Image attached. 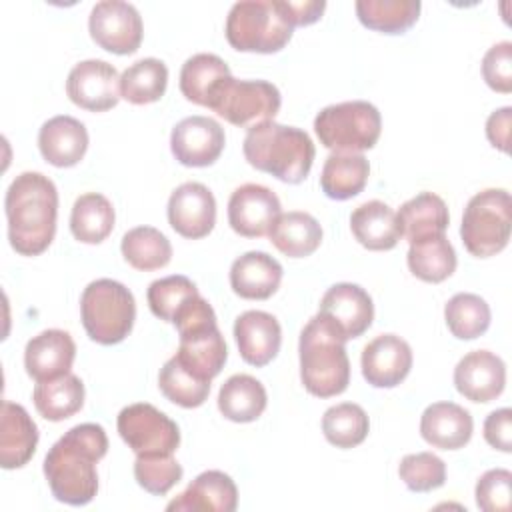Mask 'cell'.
<instances>
[{
	"mask_svg": "<svg viewBox=\"0 0 512 512\" xmlns=\"http://www.w3.org/2000/svg\"><path fill=\"white\" fill-rule=\"evenodd\" d=\"M108 452V436L100 424L86 422L58 438L44 458V476L58 502L84 506L98 492L96 464Z\"/></svg>",
	"mask_w": 512,
	"mask_h": 512,
	"instance_id": "obj_1",
	"label": "cell"
},
{
	"mask_svg": "<svg viewBox=\"0 0 512 512\" xmlns=\"http://www.w3.org/2000/svg\"><path fill=\"white\" fill-rule=\"evenodd\" d=\"M10 246L22 256L42 254L54 240L58 190L40 172L18 174L4 198Z\"/></svg>",
	"mask_w": 512,
	"mask_h": 512,
	"instance_id": "obj_2",
	"label": "cell"
},
{
	"mask_svg": "<svg viewBox=\"0 0 512 512\" xmlns=\"http://www.w3.org/2000/svg\"><path fill=\"white\" fill-rule=\"evenodd\" d=\"M346 338L332 320L316 314L300 332V380L316 398L342 394L350 384V360Z\"/></svg>",
	"mask_w": 512,
	"mask_h": 512,
	"instance_id": "obj_3",
	"label": "cell"
},
{
	"mask_svg": "<svg viewBox=\"0 0 512 512\" xmlns=\"http://www.w3.org/2000/svg\"><path fill=\"white\" fill-rule=\"evenodd\" d=\"M242 152L252 168L272 174L286 184H300L316 156L314 142L304 130L274 120L250 126Z\"/></svg>",
	"mask_w": 512,
	"mask_h": 512,
	"instance_id": "obj_4",
	"label": "cell"
},
{
	"mask_svg": "<svg viewBox=\"0 0 512 512\" xmlns=\"http://www.w3.org/2000/svg\"><path fill=\"white\" fill-rule=\"evenodd\" d=\"M80 318L90 340L112 346L122 342L134 326L136 302L118 280L98 278L80 296Z\"/></svg>",
	"mask_w": 512,
	"mask_h": 512,
	"instance_id": "obj_5",
	"label": "cell"
},
{
	"mask_svg": "<svg viewBox=\"0 0 512 512\" xmlns=\"http://www.w3.org/2000/svg\"><path fill=\"white\" fill-rule=\"evenodd\" d=\"M292 26L286 22L278 0H242L236 2L226 18V40L238 52L274 54L292 38Z\"/></svg>",
	"mask_w": 512,
	"mask_h": 512,
	"instance_id": "obj_6",
	"label": "cell"
},
{
	"mask_svg": "<svg viewBox=\"0 0 512 512\" xmlns=\"http://www.w3.org/2000/svg\"><path fill=\"white\" fill-rule=\"evenodd\" d=\"M512 230V198L504 188L474 194L462 214L460 238L476 258H490L508 246Z\"/></svg>",
	"mask_w": 512,
	"mask_h": 512,
	"instance_id": "obj_7",
	"label": "cell"
},
{
	"mask_svg": "<svg viewBox=\"0 0 512 512\" xmlns=\"http://www.w3.org/2000/svg\"><path fill=\"white\" fill-rule=\"evenodd\" d=\"M382 118L374 104L348 100L330 104L314 118V132L320 144L332 152H364L380 138Z\"/></svg>",
	"mask_w": 512,
	"mask_h": 512,
	"instance_id": "obj_8",
	"label": "cell"
},
{
	"mask_svg": "<svg viewBox=\"0 0 512 512\" xmlns=\"http://www.w3.org/2000/svg\"><path fill=\"white\" fill-rule=\"evenodd\" d=\"M280 104V90L272 82L236 80L230 74L214 88L206 108L234 126L250 128L254 124L274 120Z\"/></svg>",
	"mask_w": 512,
	"mask_h": 512,
	"instance_id": "obj_9",
	"label": "cell"
},
{
	"mask_svg": "<svg viewBox=\"0 0 512 512\" xmlns=\"http://www.w3.org/2000/svg\"><path fill=\"white\" fill-rule=\"evenodd\" d=\"M116 428L136 456L174 454L180 446L178 424L148 402H136L122 408Z\"/></svg>",
	"mask_w": 512,
	"mask_h": 512,
	"instance_id": "obj_10",
	"label": "cell"
},
{
	"mask_svg": "<svg viewBox=\"0 0 512 512\" xmlns=\"http://www.w3.org/2000/svg\"><path fill=\"white\" fill-rule=\"evenodd\" d=\"M92 40L106 52L134 54L142 42V18L138 10L122 0H102L94 4L88 18Z\"/></svg>",
	"mask_w": 512,
	"mask_h": 512,
	"instance_id": "obj_11",
	"label": "cell"
},
{
	"mask_svg": "<svg viewBox=\"0 0 512 512\" xmlns=\"http://www.w3.org/2000/svg\"><path fill=\"white\" fill-rule=\"evenodd\" d=\"M66 94L88 112H106L122 98L118 70L106 60H82L68 74Z\"/></svg>",
	"mask_w": 512,
	"mask_h": 512,
	"instance_id": "obj_12",
	"label": "cell"
},
{
	"mask_svg": "<svg viewBox=\"0 0 512 512\" xmlns=\"http://www.w3.org/2000/svg\"><path fill=\"white\" fill-rule=\"evenodd\" d=\"M226 144L224 128L208 116H188L170 134V150L182 166L204 168L214 164Z\"/></svg>",
	"mask_w": 512,
	"mask_h": 512,
	"instance_id": "obj_13",
	"label": "cell"
},
{
	"mask_svg": "<svg viewBox=\"0 0 512 512\" xmlns=\"http://www.w3.org/2000/svg\"><path fill=\"white\" fill-rule=\"evenodd\" d=\"M168 222L180 236L200 240L216 224V200L208 186L184 182L168 198Z\"/></svg>",
	"mask_w": 512,
	"mask_h": 512,
	"instance_id": "obj_14",
	"label": "cell"
},
{
	"mask_svg": "<svg viewBox=\"0 0 512 512\" xmlns=\"http://www.w3.org/2000/svg\"><path fill=\"white\" fill-rule=\"evenodd\" d=\"M278 216L280 200L268 186L262 184H242L228 200V224L244 238L266 236Z\"/></svg>",
	"mask_w": 512,
	"mask_h": 512,
	"instance_id": "obj_15",
	"label": "cell"
},
{
	"mask_svg": "<svg viewBox=\"0 0 512 512\" xmlns=\"http://www.w3.org/2000/svg\"><path fill=\"white\" fill-rule=\"evenodd\" d=\"M412 348L396 334H380L362 350V376L374 388L398 386L412 368Z\"/></svg>",
	"mask_w": 512,
	"mask_h": 512,
	"instance_id": "obj_16",
	"label": "cell"
},
{
	"mask_svg": "<svg viewBox=\"0 0 512 512\" xmlns=\"http://www.w3.org/2000/svg\"><path fill=\"white\" fill-rule=\"evenodd\" d=\"M318 312L332 320L346 340L362 336L374 320V304L370 294L352 282L330 286L320 300Z\"/></svg>",
	"mask_w": 512,
	"mask_h": 512,
	"instance_id": "obj_17",
	"label": "cell"
},
{
	"mask_svg": "<svg viewBox=\"0 0 512 512\" xmlns=\"http://www.w3.org/2000/svg\"><path fill=\"white\" fill-rule=\"evenodd\" d=\"M454 386L470 402L496 400L506 386V364L490 350H474L454 368Z\"/></svg>",
	"mask_w": 512,
	"mask_h": 512,
	"instance_id": "obj_18",
	"label": "cell"
},
{
	"mask_svg": "<svg viewBox=\"0 0 512 512\" xmlns=\"http://www.w3.org/2000/svg\"><path fill=\"white\" fill-rule=\"evenodd\" d=\"M76 344L66 330L50 328L32 336L24 348V368L36 382L54 380L70 372Z\"/></svg>",
	"mask_w": 512,
	"mask_h": 512,
	"instance_id": "obj_19",
	"label": "cell"
},
{
	"mask_svg": "<svg viewBox=\"0 0 512 512\" xmlns=\"http://www.w3.org/2000/svg\"><path fill=\"white\" fill-rule=\"evenodd\" d=\"M234 338L242 360L262 368L280 352L282 328L272 314L264 310H246L234 322Z\"/></svg>",
	"mask_w": 512,
	"mask_h": 512,
	"instance_id": "obj_20",
	"label": "cell"
},
{
	"mask_svg": "<svg viewBox=\"0 0 512 512\" xmlns=\"http://www.w3.org/2000/svg\"><path fill=\"white\" fill-rule=\"evenodd\" d=\"M238 506V488L222 470L198 474L188 488L168 502V512H234Z\"/></svg>",
	"mask_w": 512,
	"mask_h": 512,
	"instance_id": "obj_21",
	"label": "cell"
},
{
	"mask_svg": "<svg viewBox=\"0 0 512 512\" xmlns=\"http://www.w3.org/2000/svg\"><path fill=\"white\" fill-rule=\"evenodd\" d=\"M38 148L42 158L56 168L76 166L88 150V130L72 116H54L42 124Z\"/></svg>",
	"mask_w": 512,
	"mask_h": 512,
	"instance_id": "obj_22",
	"label": "cell"
},
{
	"mask_svg": "<svg viewBox=\"0 0 512 512\" xmlns=\"http://www.w3.org/2000/svg\"><path fill=\"white\" fill-rule=\"evenodd\" d=\"M474 432V420L456 402H434L420 418V436L434 448L458 450L466 446Z\"/></svg>",
	"mask_w": 512,
	"mask_h": 512,
	"instance_id": "obj_23",
	"label": "cell"
},
{
	"mask_svg": "<svg viewBox=\"0 0 512 512\" xmlns=\"http://www.w3.org/2000/svg\"><path fill=\"white\" fill-rule=\"evenodd\" d=\"M38 446V426L24 406L4 400L0 420V466L4 470L22 468L30 462Z\"/></svg>",
	"mask_w": 512,
	"mask_h": 512,
	"instance_id": "obj_24",
	"label": "cell"
},
{
	"mask_svg": "<svg viewBox=\"0 0 512 512\" xmlns=\"http://www.w3.org/2000/svg\"><path fill=\"white\" fill-rule=\"evenodd\" d=\"M282 282V266L266 252L252 250L238 256L230 266V286L246 300L270 298Z\"/></svg>",
	"mask_w": 512,
	"mask_h": 512,
	"instance_id": "obj_25",
	"label": "cell"
},
{
	"mask_svg": "<svg viewBox=\"0 0 512 512\" xmlns=\"http://www.w3.org/2000/svg\"><path fill=\"white\" fill-rule=\"evenodd\" d=\"M350 230L364 248L374 252L392 250L402 238L396 212L380 200L360 204L350 214Z\"/></svg>",
	"mask_w": 512,
	"mask_h": 512,
	"instance_id": "obj_26",
	"label": "cell"
},
{
	"mask_svg": "<svg viewBox=\"0 0 512 512\" xmlns=\"http://www.w3.org/2000/svg\"><path fill=\"white\" fill-rule=\"evenodd\" d=\"M268 238L284 256L304 258L318 250L322 242V226L308 212H280L268 230Z\"/></svg>",
	"mask_w": 512,
	"mask_h": 512,
	"instance_id": "obj_27",
	"label": "cell"
},
{
	"mask_svg": "<svg viewBox=\"0 0 512 512\" xmlns=\"http://www.w3.org/2000/svg\"><path fill=\"white\" fill-rule=\"evenodd\" d=\"M402 236L412 244L430 236L444 234L450 224L446 202L434 192H420L406 200L396 212Z\"/></svg>",
	"mask_w": 512,
	"mask_h": 512,
	"instance_id": "obj_28",
	"label": "cell"
},
{
	"mask_svg": "<svg viewBox=\"0 0 512 512\" xmlns=\"http://www.w3.org/2000/svg\"><path fill=\"white\" fill-rule=\"evenodd\" d=\"M370 176V164L360 152H332L320 174V188L332 200L358 196Z\"/></svg>",
	"mask_w": 512,
	"mask_h": 512,
	"instance_id": "obj_29",
	"label": "cell"
},
{
	"mask_svg": "<svg viewBox=\"0 0 512 512\" xmlns=\"http://www.w3.org/2000/svg\"><path fill=\"white\" fill-rule=\"evenodd\" d=\"M268 404L266 388L250 374L230 376L218 392V410L230 422L246 424L262 416Z\"/></svg>",
	"mask_w": 512,
	"mask_h": 512,
	"instance_id": "obj_30",
	"label": "cell"
},
{
	"mask_svg": "<svg viewBox=\"0 0 512 512\" xmlns=\"http://www.w3.org/2000/svg\"><path fill=\"white\" fill-rule=\"evenodd\" d=\"M32 400L42 418L62 422L84 406V384L76 374L68 372L54 380L38 382L34 386Z\"/></svg>",
	"mask_w": 512,
	"mask_h": 512,
	"instance_id": "obj_31",
	"label": "cell"
},
{
	"mask_svg": "<svg viewBox=\"0 0 512 512\" xmlns=\"http://www.w3.org/2000/svg\"><path fill=\"white\" fill-rule=\"evenodd\" d=\"M114 220L112 202L98 192H86L72 206L70 232L78 242L100 244L114 230Z\"/></svg>",
	"mask_w": 512,
	"mask_h": 512,
	"instance_id": "obj_32",
	"label": "cell"
},
{
	"mask_svg": "<svg viewBox=\"0 0 512 512\" xmlns=\"http://www.w3.org/2000/svg\"><path fill=\"white\" fill-rule=\"evenodd\" d=\"M408 268L424 282H444L456 270V250L444 234L416 240L408 248Z\"/></svg>",
	"mask_w": 512,
	"mask_h": 512,
	"instance_id": "obj_33",
	"label": "cell"
},
{
	"mask_svg": "<svg viewBox=\"0 0 512 512\" xmlns=\"http://www.w3.org/2000/svg\"><path fill=\"white\" fill-rule=\"evenodd\" d=\"M354 8L362 26L382 34H402L416 24L422 4L418 0H358Z\"/></svg>",
	"mask_w": 512,
	"mask_h": 512,
	"instance_id": "obj_34",
	"label": "cell"
},
{
	"mask_svg": "<svg viewBox=\"0 0 512 512\" xmlns=\"http://www.w3.org/2000/svg\"><path fill=\"white\" fill-rule=\"evenodd\" d=\"M226 76H230V68L220 56L208 52L194 54L182 64L180 92L186 100L206 108L210 94Z\"/></svg>",
	"mask_w": 512,
	"mask_h": 512,
	"instance_id": "obj_35",
	"label": "cell"
},
{
	"mask_svg": "<svg viewBox=\"0 0 512 512\" xmlns=\"http://www.w3.org/2000/svg\"><path fill=\"white\" fill-rule=\"evenodd\" d=\"M120 250L124 260L142 272L164 268L172 260L170 240L154 226H136L122 236Z\"/></svg>",
	"mask_w": 512,
	"mask_h": 512,
	"instance_id": "obj_36",
	"label": "cell"
},
{
	"mask_svg": "<svg viewBox=\"0 0 512 512\" xmlns=\"http://www.w3.org/2000/svg\"><path fill=\"white\" fill-rule=\"evenodd\" d=\"M168 86V68L158 58H142L130 64L120 76V96L142 106L158 102Z\"/></svg>",
	"mask_w": 512,
	"mask_h": 512,
	"instance_id": "obj_37",
	"label": "cell"
},
{
	"mask_svg": "<svg viewBox=\"0 0 512 512\" xmlns=\"http://www.w3.org/2000/svg\"><path fill=\"white\" fill-rule=\"evenodd\" d=\"M490 306L472 292L454 294L444 306V320L452 336L458 340H474L490 326Z\"/></svg>",
	"mask_w": 512,
	"mask_h": 512,
	"instance_id": "obj_38",
	"label": "cell"
},
{
	"mask_svg": "<svg viewBox=\"0 0 512 512\" xmlns=\"http://www.w3.org/2000/svg\"><path fill=\"white\" fill-rule=\"evenodd\" d=\"M370 420L362 406L354 402H340L330 406L322 416L324 438L336 448H354L368 436Z\"/></svg>",
	"mask_w": 512,
	"mask_h": 512,
	"instance_id": "obj_39",
	"label": "cell"
},
{
	"mask_svg": "<svg viewBox=\"0 0 512 512\" xmlns=\"http://www.w3.org/2000/svg\"><path fill=\"white\" fill-rule=\"evenodd\" d=\"M160 392L174 404L182 408H198L206 402L210 394V380L198 378L186 366H182L176 356H172L158 374Z\"/></svg>",
	"mask_w": 512,
	"mask_h": 512,
	"instance_id": "obj_40",
	"label": "cell"
},
{
	"mask_svg": "<svg viewBox=\"0 0 512 512\" xmlns=\"http://www.w3.org/2000/svg\"><path fill=\"white\" fill-rule=\"evenodd\" d=\"M196 294H200V292L190 278H186L182 274H172V276L154 280L148 286L146 300L156 318H160L164 322H172L174 316L178 314V310Z\"/></svg>",
	"mask_w": 512,
	"mask_h": 512,
	"instance_id": "obj_41",
	"label": "cell"
},
{
	"mask_svg": "<svg viewBox=\"0 0 512 512\" xmlns=\"http://www.w3.org/2000/svg\"><path fill=\"white\" fill-rule=\"evenodd\" d=\"M182 466L172 454H152L136 456L134 478L136 482L154 496H164L182 478Z\"/></svg>",
	"mask_w": 512,
	"mask_h": 512,
	"instance_id": "obj_42",
	"label": "cell"
},
{
	"mask_svg": "<svg viewBox=\"0 0 512 512\" xmlns=\"http://www.w3.org/2000/svg\"><path fill=\"white\" fill-rule=\"evenodd\" d=\"M400 480L410 492H432L446 482V464L432 452L406 454L398 466Z\"/></svg>",
	"mask_w": 512,
	"mask_h": 512,
	"instance_id": "obj_43",
	"label": "cell"
},
{
	"mask_svg": "<svg viewBox=\"0 0 512 512\" xmlns=\"http://www.w3.org/2000/svg\"><path fill=\"white\" fill-rule=\"evenodd\" d=\"M510 484L512 474L506 468H492L484 472L476 482V504L484 512H508L510 510Z\"/></svg>",
	"mask_w": 512,
	"mask_h": 512,
	"instance_id": "obj_44",
	"label": "cell"
},
{
	"mask_svg": "<svg viewBox=\"0 0 512 512\" xmlns=\"http://www.w3.org/2000/svg\"><path fill=\"white\" fill-rule=\"evenodd\" d=\"M482 76L492 90L500 94L512 92V42L504 40L488 48L482 58Z\"/></svg>",
	"mask_w": 512,
	"mask_h": 512,
	"instance_id": "obj_45",
	"label": "cell"
},
{
	"mask_svg": "<svg viewBox=\"0 0 512 512\" xmlns=\"http://www.w3.org/2000/svg\"><path fill=\"white\" fill-rule=\"evenodd\" d=\"M484 440L500 452H512V410L510 408H500L486 416Z\"/></svg>",
	"mask_w": 512,
	"mask_h": 512,
	"instance_id": "obj_46",
	"label": "cell"
},
{
	"mask_svg": "<svg viewBox=\"0 0 512 512\" xmlns=\"http://www.w3.org/2000/svg\"><path fill=\"white\" fill-rule=\"evenodd\" d=\"M278 6L286 18V22L294 26H308L320 20L322 12L326 10L324 0H300V2H290V0H278Z\"/></svg>",
	"mask_w": 512,
	"mask_h": 512,
	"instance_id": "obj_47",
	"label": "cell"
},
{
	"mask_svg": "<svg viewBox=\"0 0 512 512\" xmlns=\"http://www.w3.org/2000/svg\"><path fill=\"white\" fill-rule=\"evenodd\" d=\"M510 124H512V108L504 106L494 110L486 120V136L494 148L500 152H508L510 144Z\"/></svg>",
	"mask_w": 512,
	"mask_h": 512,
	"instance_id": "obj_48",
	"label": "cell"
}]
</instances>
